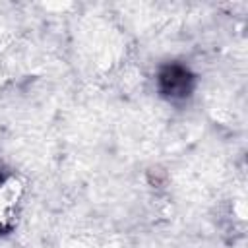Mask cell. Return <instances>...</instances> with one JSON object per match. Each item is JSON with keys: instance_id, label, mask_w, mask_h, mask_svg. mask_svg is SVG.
<instances>
[{"instance_id": "obj_1", "label": "cell", "mask_w": 248, "mask_h": 248, "mask_svg": "<svg viewBox=\"0 0 248 248\" xmlns=\"http://www.w3.org/2000/svg\"><path fill=\"white\" fill-rule=\"evenodd\" d=\"M25 182L16 174H0V232L12 231L21 215Z\"/></svg>"}]
</instances>
